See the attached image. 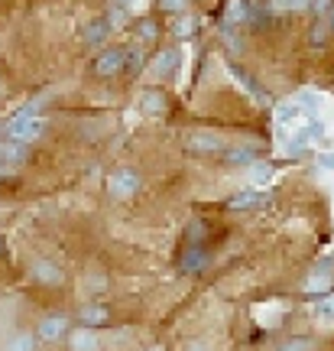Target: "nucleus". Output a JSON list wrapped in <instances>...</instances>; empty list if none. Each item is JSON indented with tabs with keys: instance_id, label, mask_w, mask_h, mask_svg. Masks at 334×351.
I'll return each instance as SVG.
<instances>
[{
	"instance_id": "a878e982",
	"label": "nucleus",
	"mask_w": 334,
	"mask_h": 351,
	"mask_svg": "<svg viewBox=\"0 0 334 351\" xmlns=\"http://www.w3.org/2000/svg\"><path fill=\"white\" fill-rule=\"evenodd\" d=\"M328 33H331V26L324 23V20H318V23L311 26V43H315V46H322V43H328Z\"/></svg>"
},
{
	"instance_id": "f8f14e48",
	"label": "nucleus",
	"mask_w": 334,
	"mask_h": 351,
	"mask_svg": "<svg viewBox=\"0 0 334 351\" xmlns=\"http://www.w3.org/2000/svg\"><path fill=\"white\" fill-rule=\"evenodd\" d=\"M68 348L72 351H98V339H94V332L91 328H75L72 335H68Z\"/></svg>"
},
{
	"instance_id": "0eeeda50",
	"label": "nucleus",
	"mask_w": 334,
	"mask_h": 351,
	"mask_svg": "<svg viewBox=\"0 0 334 351\" xmlns=\"http://www.w3.org/2000/svg\"><path fill=\"white\" fill-rule=\"evenodd\" d=\"M78 322H81V328H101L111 322V313L101 302H88V306H81V313H78Z\"/></svg>"
},
{
	"instance_id": "9d476101",
	"label": "nucleus",
	"mask_w": 334,
	"mask_h": 351,
	"mask_svg": "<svg viewBox=\"0 0 334 351\" xmlns=\"http://www.w3.org/2000/svg\"><path fill=\"white\" fill-rule=\"evenodd\" d=\"M175 69H179V52L175 49H162L156 59H153V72L159 78H169L175 75Z\"/></svg>"
},
{
	"instance_id": "e433bc0d",
	"label": "nucleus",
	"mask_w": 334,
	"mask_h": 351,
	"mask_svg": "<svg viewBox=\"0 0 334 351\" xmlns=\"http://www.w3.org/2000/svg\"><path fill=\"white\" fill-rule=\"evenodd\" d=\"M120 3H127V0H120Z\"/></svg>"
},
{
	"instance_id": "423d86ee",
	"label": "nucleus",
	"mask_w": 334,
	"mask_h": 351,
	"mask_svg": "<svg viewBox=\"0 0 334 351\" xmlns=\"http://www.w3.org/2000/svg\"><path fill=\"white\" fill-rule=\"evenodd\" d=\"M124 65H127V49H104L98 59H94V75L111 78V75H117Z\"/></svg>"
},
{
	"instance_id": "39448f33",
	"label": "nucleus",
	"mask_w": 334,
	"mask_h": 351,
	"mask_svg": "<svg viewBox=\"0 0 334 351\" xmlns=\"http://www.w3.org/2000/svg\"><path fill=\"white\" fill-rule=\"evenodd\" d=\"M107 189H111V195H117V199H127V195H133L136 189H140V176L133 169H114L107 176Z\"/></svg>"
},
{
	"instance_id": "1a4fd4ad",
	"label": "nucleus",
	"mask_w": 334,
	"mask_h": 351,
	"mask_svg": "<svg viewBox=\"0 0 334 351\" xmlns=\"http://www.w3.org/2000/svg\"><path fill=\"white\" fill-rule=\"evenodd\" d=\"M107 33H111V20H107V16L91 20V23L85 26V46H101V43L107 39Z\"/></svg>"
},
{
	"instance_id": "cd10ccee",
	"label": "nucleus",
	"mask_w": 334,
	"mask_h": 351,
	"mask_svg": "<svg viewBox=\"0 0 334 351\" xmlns=\"http://www.w3.org/2000/svg\"><path fill=\"white\" fill-rule=\"evenodd\" d=\"M279 351H311V341L309 339H289L279 345Z\"/></svg>"
},
{
	"instance_id": "4468645a",
	"label": "nucleus",
	"mask_w": 334,
	"mask_h": 351,
	"mask_svg": "<svg viewBox=\"0 0 334 351\" xmlns=\"http://www.w3.org/2000/svg\"><path fill=\"white\" fill-rule=\"evenodd\" d=\"M185 143H188V150H198V153L221 150V137H214V134H192Z\"/></svg>"
},
{
	"instance_id": "2eb2a0df",
	"label": "nucleus",
	"mask_w": 334,
	"mask_h": 351,
	"mask_svg": "<svg viewBox=\"0 0 334 351\" xmlns=\"http://www.w3.org/2000/svg\"><path fill=\"white\" fill-rule=\"evenodd\" d=\"M309 111H302V104L298 101H283L279 108H276V121L279 124H296V121H302Z\"/></svg>"
},
{
	"instance_id": "6e6552de",
	"label": "nucleus",
	"mask_w": 334,
	"mask_h": 351,
	"mask_svg": "<svg viewBox=\"0 0 334 351\" xmlns=\"http://www.w3.org/2000/svg\"><path fill=\"white\" fill-rule=\"evenodd\" d=\"M29 160V147L26 143H16V140H7L0 147V163L3 166H23Z\"/></svg>"
},
{
	"instance_id": "ddd939ff",
	"label": "nucleus",
	"mask_w": 334,
	"mask_h": 351,
	"mask_svg": "<svg viewBox=\"0 0 334 351\" xmlns=\"http://www.w3.org/2000/svg\"><path fill=\"white\" fill-rule=\"evenodd\" d=\"M257 156H260L257 147H234V150L224 153V160H227L231 166H253L257 163Z\"/></svg>"
},
{
	"instance_id": "b1692460",
	"label": "nucleus",
	"mask_w": 334,
	"mask_h": 351,
	"mask_svg": "<svg viewBox=\"0 0 334 351\" xmlns=\"http://www.w3.org/2000/svg\"><path fill=\"white\" fill-rule=\"evenodd\" d=\"M227 69H231V75H234V78H237V82H240V85L247 88V91H250V95H253V98H263V91H260V88H257V85H253V78H250V75H247V72H244V69H237V65H234V62L227 65Z\"/></svg>"
},
{
	"instance_id": "f3484780",
	"label": "nucleus",
	"mask_w": 334,
	"mask_h": 351,
	"mask_svg": "<svg viewBox=\"0 0 334 351\" xmlns=\"http://www.w3.org/2000/svg\"><path fill=\"white\" fill-rule=\"evenodd\" d=\"M36 348H39V339L33 332H16V335L3 345V351H36Z\"/></svg>"
},
{
	"instance_id": "bb28decb",
	"label": "nucleus",
	"mask_w": 334,
	"mask_h": 351,
	"mask_svg": "<svg viewBox=\"0 0 334 351\" xmlns=\"http://www.w3.org/2000/svg\"><path fill=\"white\" fill-rule=\"evenodd\" d=\"M127 69H130V72H140V69H143V49H140V46H130V49H127Z\"/></svg>"
},
{
	"instance_id": "aec40b11",
	"label": "nucleus",
	"mask_w": 334,
	"mask_h": 351,
	"mask_svg": "<svg viewBox=\"0 0 334 351\" xmlns=\"http://www.w3.org/2000/svg\"><path fill=\"white\" fill-rule=\"evenodd\" d=\"M315 319L324 322V326H334V293H328V296L315 302Z\"/></svg>"
},
{
	"instance_id": "9b49d317",
	"label": "nucleus",
	"mask_w": 334,
	"mask_h": 351,
	"mask_svg": "<svg viewBox=\"0 0 334 351\" xmlns=\"http://www.w3.org/2000/svg\"><path fill=\"white\" fill-rule=\"evenodd\" d=\"M208 267V251L205 247H185V254H182V270L185 274H201Z\"/></svg>"
},
{
	"instance_id": "20e7f679",
	"label": "nucleus",
	"mask_w": 334,
	"mask_h": 351,
	"mask_svg": "<svg viewBox=\"0 0 334 351\" xmlns=\"http://www.w3.org/2000/svg\"><path fill=\"white\" fill-rule=\"evenodd\" d=\"M62 335H68V315H65V313H49V315H42V319H39L36 339L59 341Z\"/></svg>"
},
{
	"instance_id": "6ab92c4d",
	"label": "nucleus",
	"mask_w": 334,
	"mask_h": 351,
	"mask_svg": "<svg viewBox=\"0 0 334 351\" xmlns=\"http://www.w3.org/2000/svg\"><path fill=\"white\" fill-rule=\"evenodd\" d=\"M140 111L143 114H162L166 111V98H162L159 91H143V98H140Z\"/></svg>"
},
{
	"instance_id": "393cba45",
	"label": "nucleus",
	"mask_w": 334,
	"mask_h": 351,
	"mask_svg": "<svg viewBox=\"0 0 334 351\" xmlns=\"http://www.w3.org/2000/svg\"><path fill=\"white\" fill-rule=\"evenodd\" d=\"M136 33H140V43H153V39L159 36V26H156V20H140Z\"/></svg>"
},
{
	"instance_id": "5701e85b",
	"label": "nucleus",
	"mask_w": 334,
	"mask_h": 351,
	"mask_svg": "<svg viewBox=\"0 0 334 351\" xmlns=\"http://www.w3.org/2000/svg\"><path fill=\"white\" fill-rule=\"evenodd\" d=\"M185 241H188V247H205V221H192L185 231Z\"/></svg>"
},
{
	"instance_id": "7ed1b4c3",
	"label": "nucleus",
	"mask_w": 334,
	"mask_h": 351,
	"mask_svg": "<svg viewBox=\"0 0 334 351\" xmlns=\"http://www.w3.org/2000/svg\"><path fill=\"white\" fill-rule=\"evenodd\" d=\"M331 283H334V257H328V261H322L315 270H311V276L305 280V293L309 296H318L322 300L324 293L331 289Z\"/></svg>"
},
{
	"instance_id": "f704fd0d",
	"label": "nucleus",
	"mask_w": 334,
	"mask_h": 351,
	"mask_svg": "<svg viewBox=\"0 0 334 351\" xmlns=\"http://www.w3.org/2000/svg\"><path fill=\"white\" fill-rule=\"evenodd\" d=\"M188 351H205V345H201V341H195V345H188Z\"/></svg>"
},
{
	"instance_id": "4be33fe9",
	"label": "nucleus",
	"mask_w": 334,
	"mask_h": 351,
	"mask_svg": "<svg viewBox=\"0 0 334 351\" xmlns=\"http://www.w3.org/2000/svg\"><path fill=\"white\" fill-rule=\"evenodd\" d=\"M270 7L276 13H298L305 7H311V0H270Z\"/></svg>"
},
{
	"instance_id": "412c9836",
	"label": "nucleus",
	"mask_w": 334,
	"mask_h": 351,
	"mask_svg": "<svg viewBox=\"0 0 334 351\" xmlns=\"http://www.w3.org/2000/svg\"><path fill=\"white\" fill-rule=\"evenodd\" d=\"M298 134L309 140V143H318V140L324 137V124H322V121H315V117H309V121L302 124V130H298Z\"/></svg>"
},
{
	"instance_id": "a211bd4d",
	"label": "nucleus",
	"mask_w": 334,
	"mask_h": 351,
	"mask_svg": "<svg viewBox=\"0 0 334 351\" xmlns=\"http://www.w3.org/2000/svg\"><path fill=\"white\" fill-rule=\"evenodd\" d=\"M263 195L260 192H253V189H247V192H237L234 199L227 202V208H257V205H263Z\"/></svg>"
},
{
	"instance_id": "dca6fc26",
	"label": "nucleus",
	"mask_w": 334,
	"mask_h": 351,
	"mask_svg": "<svg viewBox=\"0 0 334 351\" xmlns=\"http://www.w3.org/2000/svg\"><path fill=\"white\" fill-rule=\"evenodd\" d=\"M250 20V0H234L227 7V16H224V26H237Z\"/></svg>"
},
{
	"instance_id": "c756f323",
	"label": "nucleus",
	"mask_w": 334,
	"mask_h": 351,
	"mask_svg": "<svg viewBox=\"0 0 334 351\" xmlns=\"http://www.w3.org/2000/svg\"><path fill=\"white\" fill-rule=\"evenodd\" d=\"M272 176V166L270 163H257L253 166V182H270Z\"/></svg>"
},
{
	"instance_id": "c85d7f7f",
	"label": "nucleus",
	"mask_w": 334,
	"mask_h": 351,
	"mask_svg": "<svg viewBox=\"0 0 334 351\" xmlns=\"http://www.w3.org/2000/svg\"><path fill=\"white\" fill-rule=\"evenodd\" d=\"M192 29H195V23H192V16H179V20L172 23V33H175V36H188Z\"/></svg>"
},
{
	"instance_id": "c9c22d12",
	"label": "nucleus",
	"mask_w": 334,
	"mask_h": 351,
	"mask_svg": "<svg viewBox=\"0 0 334 351\" xmlns=\"http://www.w3.org/2000/svg\"><path fill=\"white\" fill-rule=\"evenodd\" d=\"M0 254H3V241H0Z\"/></svg>"
},
{
	"instance_id": "f03ea898",
	"label": "nucleus",
	"mask_w": 334,
	"mask_h": 351,
	"mask_svg": "<svg viewBox=\"0 0 334 351\" xmlns=\"http://www.w3.org/2000/svg\"><path fill=\"white\" fill-rule=\"evenodd\" d=\"M29 280L33 283H42V287H62V267L55 261H49V257H39V261L29 263Z\"/></svg>"
},
{
	"instance_id": "f257e3e1",
	"label": "nucleus",
	"mask_w": 334,
	"mask_h": 351,
	"mask_svg": "<svg viewBox=\"0 0 334 351\" xmlns=\"http://www.w3.org/2000/svg\"><path fill=\"white\" fill-rule=\"evenodd\" d=\"M3 134H7V140H16V143H26V147H29L33 140H39L46 134V121L36 114V108H20V111L3 124Z\"/></svg>"
},
{
	"instance_id": "473e14b6",
	"label": "nucleus",
	"mask_w": 334,
	"mask_h": 351,
	"mask_svg": "<svg viewBox=\"0 0 334 351\" xmlns=\"http://www.w3.org/2000/svg\"><path fill=\"white\" fill-rule=\"evenodd\" d=\"M298 104H302V108H309V111H315V108H318V98H315V95H298Z\"/></svg>"
},
{
	"instance_id": "7c9ffc66",
	"label": "nucleus",
	"mask_w": 334,
	"mask_h": 351,
	"mask_svg": "<svg viewBox=\"0 0 334 351\" xmlns=\"http://www.w3.org/2000/svg\"><path fill=\"white\" fill-rule=\"evenodd\" d=\"M162 3V10H169V13H185L188 7V0H159Z\"/></svg>"
},
{
	"instance_id": "2f4dec72",
	"label": "nucleus",
	"mask_w": 334,
	"mask_h": 351,
	"mask_svg": "<svg viewBox=\"0 0 334 351\" xmlns=\"http://www.w3.org/2000/svg\"><path fill=\"white\" fill-rule=\"evenodd\" d=\"M318 166H322V169H331V173H334V150L331 153H318Z\"/></svg>"
},
{
	"instance_id": "72a5a7b5",
	"label": "nucleus",
	"mask_w": 334,
	"mask_h": 351,
	"mask_svg": "<svg viewBox=\"0 0 334 351\" xmlns=\"http://www.w3.org/2000/svg\"><path fill=\"white\" fill-rule=\"evenodd\" d=\"M311 10H315V13H328V10H331V0H311Z\"/></svg>"
}]
</instances>
